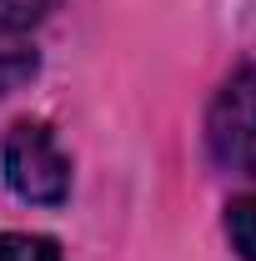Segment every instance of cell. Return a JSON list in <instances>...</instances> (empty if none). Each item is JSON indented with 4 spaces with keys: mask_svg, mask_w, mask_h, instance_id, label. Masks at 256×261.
I'll list each match as a JSON object with an SVG mask.
<instances>
[{
    "mask_svg": "<svg viewBox=\"0 0 256 261\" xmlns=\"http://www.w3.org/2000/svg\"><path fill=\"white\" fill-rule=\"evenodd\" d=\"M0 261H61L56 241L25 236V231H0Z\"/></svg>",
    "mask_w": 256,
    "mask_h": 261,
    "instance_id": "obj_5",
    "label": "cell"
},
{
    "mask_svg": "<svg viewBox=\"0 0 256 261\" xmlns=\"http://www.w3.org/2000/svg\"><path fill=\"white\" fill-rule=\"evenodd\" d=\"M31 75H35V50L15 45V40H5V45H0V96H10V91L25 86Z\"/></svg>",
    "mask_w": 256,
    "mask_h": 261,
    "instance_id": "obj_6",
    "label": "cell"
},
{
    "mask_svg": "<svg viewBox=\"0 0 256 261\" xmlns=\"http://www.w3.org/2000/svg\"><path fill=\"white\" fill-rule=\"evenodd\" d=\"M226 236L246 261H256V196H236L226 206Z\"/></svg>",
    "mask_w": 256,
    "mask_h": 261,
    "instance_id": "obj_3",
    "label": "cell"
},
{
    "mask_svg": "<svg viewBox=\"0 0 256 261\" xmlns=\"http://www.w3.org/2000/svg\"><path fill=\"white\" fill-rule=\"evenodd\" d=\"M0 166H5L10 191L31 206H61L70 196V161L40 121H15L5 130Z\"/></svg>",
    "mask_w": 256,
    "mask_h": 261,
    "instance_id": "obj_1",
    "label": "cell"
},
{
    "mask_svg": "<svg viewBox=\"0 0 256 261\" xmlns=\"http://www.w3.org/2000/svg\"><path fill=\"white\" fill-rule=\"evenodd\" d=\"M206 146L221 171L256 176V65L236 70L216 91L211 116H206Z\"/></svg>",
    "mask_w": 256,
    "mask_h": 261,
    "instance_id": "obj_2",
    "label": "cell"
},
{
    "mask_svg": "<svg viewBox=\"0 0 256 261\" xmlns=\"http://www.w3.org/2000/svg\"><path fill=\"white\" fill-rule=\"evenodd\" d=\"M50 5L56 0H0V45L15 40V35H25L35 20H45Z\"/></svg>",
    "mask_w": 256,
    "mask_h": 261,
    "instance_id": "obj_4",
    "label": "cell"
}]
</instances>
